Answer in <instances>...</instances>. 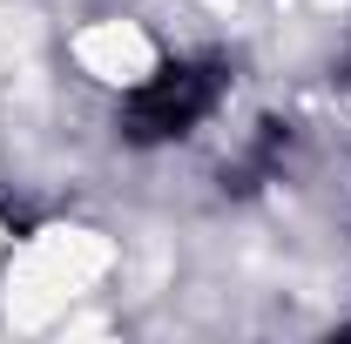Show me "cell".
Returning a JSON list of instances; mask_svg holds the SVG:
<instances>
[{
	"label": "cell",
	"mask_w": 351,
	"mask_h": 344,
	"mask_svg": "<svg viewBox=\"0 0 351 344\" xmlns=\"http://www.w3.org/2000/svg\"><path fill=\"white\" fill-rule=\"evenodd\" d=\"M217 101H223V68L217 61H169V68H156V75L122 101L115 129L129 135V142H142V149L182 142Z\"/></svg>",
	"instance_id": "6da1fadb"
}]
</instances>
